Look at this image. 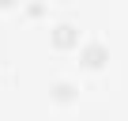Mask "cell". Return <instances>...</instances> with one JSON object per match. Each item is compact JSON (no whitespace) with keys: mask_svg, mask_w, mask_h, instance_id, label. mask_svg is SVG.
Returning <instances> with one entry per match:
<instances>
[{"mask_svg":"<svg viewBox=\"0 0 128 121\" xmlns=\"http://www.w3.org/2000/svg\"><path fill=\"white\" fill-rule=\"evenodd\" d=\"M109 60V49L102 45V42H90V45H83V53H79V65L83 68H102Z\"/></svg>","mask_w":128,"mask_h":121,"instance_id":"obj_1","label":"cell"},{"mask_svg":"<svg viewBox=\"0 0 128 121\" xmlns=\"http://www.w3.org/2000/svg\"><path fill=\"white\" fill-rule=\"evenodd\" d=\"M76 42H79V30H76L72 23H56V27H53V45H56V49H72Z\"/></svg>","mask_w":128,"mask_h":121,"instance_id":"obj_2","label":"cell"},{"mask_svg":"<svg viewBox=\"0 0 128 121\" xmlns=\"http://www.w3.org/2000/svg\"><path fill=\"white\" fill-rule=\"evenodd\" d=\"M53 98H56V102H72V98H76V83L56 80V83H53Z\"/></svg>","mask_w":128,"mask_h":121,"instance_id":"obj_3","label":"cell"},{"mask_svg":"<svg viewBox=\"0 0 128 121\" xmlns=\"http://www.w3.org/2000/svg\"><path fill=\"white\" fill-rule=\"evenodd\" d=\"M8 4H15V0H0V8H8Z\"/></svg>","mask_w":128,"mask_h":121,"instance_id":"obj_4","label":"cell"}]
</instances>
